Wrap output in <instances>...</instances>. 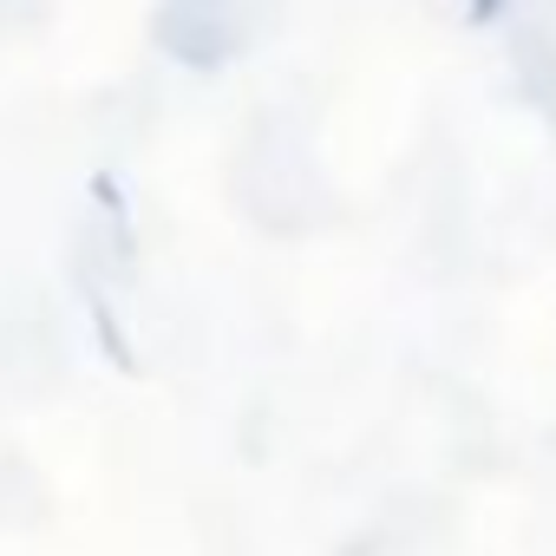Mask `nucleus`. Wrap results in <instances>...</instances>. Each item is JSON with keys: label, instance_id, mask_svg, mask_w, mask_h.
<instances>
[{"label": "nucleus", "instance_id": "f257e3e1", "mask_svg": "<svg viewBox=\"0 0 556 556\" xmlns=\"http://www.w3.org/2000/svg\"><path fill=\"white\" fill-rule=\"evenodd\" d=\"M465 14H471V21H497V14H504V0H465Z\"/></svg>", "mask_w": 556, "mask_h": 556}]
</instances>
